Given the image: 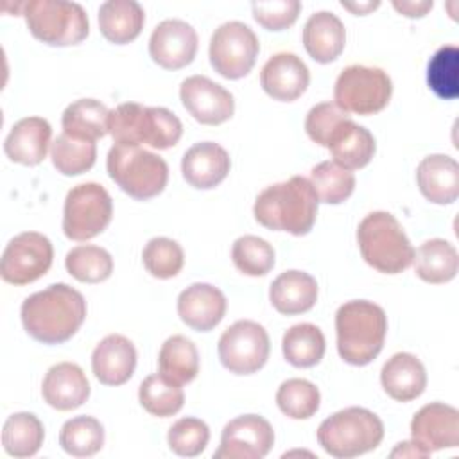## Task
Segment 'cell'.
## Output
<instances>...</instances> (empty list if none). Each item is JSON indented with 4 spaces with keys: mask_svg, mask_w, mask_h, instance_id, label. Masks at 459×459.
Returning <instances> with one entry per match:
<instances>
[{
    "mask_svg": "<svg viewBox=\"0 0 459 459\" xmlns=\"http://www.w3.org/2000/svg\"><path fill=\"white\" fill-rule=\"evenodd\" d=\"M25 332L38 342L61 344L68 341L86 319L84 296L66 283H54L27 296L22 303Z\"/></svg>",
    "mask_w": 459,
    "mask_h": 459,
    "instance_id": "cell-1",
    "label": "cell"
},
{
    "mask_svg": "<svg viewBox=\"0 0 459 459\" xmlns=\"http://www.w3.org/2000/svg\"><path fill=\"white\" fill-rule=\"evenodd\" d=\"M317 203L319 199L310 181L303 176H292L264 188L255 201L253 213L264 228L299 237L312 230Z\"/></svg>",
    "mask_w": 459,
    "mask_h": 459,
    "instance_id": "cell-2",
    "label": "cell"
},
{
    "mask_svg": "<svg viewBox=\"0 0 459 459\" xmlns=\"http://www.w3.org/2000/svg\"><path fill=\"white\" fill-rule=\"evenodd\" d=\"M335 332L341 359L351 366H366L384 348L387 316L373 301H346L335 314Z\"/></svg>",
    "mask_w": 459,
    "mask_h": 459,
    "instance_id": "cell-3",
    "label": "cell"
},
{
    "mask_svg": "<svg viewBox=\"0 0 459 459\" xmlns=\"http://www.w3.org/2000/svg\"><path fill=\"white\" fill-rule=\"evenodd\" d=\"M108 133L115 143H147L152 149H169L179 142L183 124L167 108L124 102L109 111Z\"/></svg>",
    "mask_w": 459,
    "mask_h": 459,
    "instance_id": "cell-4",
    "label": "cell"
},
{
    "mask_svg": "<svg viewBox=\"0 0 459 459\" xmlns=\"http://www.w3.org/2000/svg\"><path fill=\"white\" fill-rule=\"evenodd\" d=\"M357 242L366 264L378 273L398 274L412 264L414 247L389 212L368 213L357 228Z\"/></svg>",
    "mask_w": 459,
    "mask_h": 459,
    "instance_id": "cell-5",
    "label": "cell"
},
{
    "mask_svg": "<svg viewBox=\"0 0 459 459\" xmlns=\"http://www.w3.org/2000/svg\"><path fill=\"white\" fill-rule=\"evenodd\" d=\"M384 439L382 420L364 407H346L321 421L317 443L337 459H351L375 450Z\"/></svg>",
    "mask_w": 459,
    "mask_h": 459,
    "instance_id": "cell-6",
    "label": "cell"
},
{
    "mask_svg": "<svg viewBox=\"0 0 459 459\" xmlns=\"http://www.w3.org/2000/svg\"><path fill=\"white\" fill-rule=\"evenodd\" d=\"M106 167L117 186L138 201L156 197L169 181L167 161L140 145L115 143L108 152Z\"/></svg>",
    "mask_w": 459,
    "mask_h": 459,
    "instance_id": "cell-7",
    "label": "cell"
},
{
    "mask_svg": "<svg viewBox=\"0 0 459 459\" xmlns=\"http://www.w3.org/2000/svg\"><path fill=\"white\" fill-rule=\"evenodd\" d=\"M30 34L52 47L81 43L90 30L88 14L77 2L29 0L18 5Z\"/></svg>",
    "mask_w": 459,
    "mask_h": 459,
    "instance_id": "cell-8",
    "label": "cell"
},
{
    "mask_svg": "<svg viewBox=\"0 0 459 459\" xmlns=\"http://www.w3.org/2000/svg\"><path fill=\"white\" fill-rule=\"evenodd\" d=\"M393 93L391 77L378 66L350 65L333 86V100L346 113L373 115L382 111Z\"/></svg>",
    "mask_w": 459,
    "mask_h": 459,
    "instance_id": "cell-9",
    "label": "cell"
},
{
    "mask_svg": "<svg viewBox=\"0 0 459 459\" xmlns=\"http://www.w3.org/2000/svg\"><path fill=\"white\" fill-rule=\"evenodd\" d=\"M113 217V201L108 190L93 181L68 190L63 208V233L75 242H84L102 233Z\"/></svg>",
    "mask_w": 459,
    "mask_h": 459,
    "instance_id": "cell-10",
    "label": "cell"
},
{
    "mask_svg": "<svg viewBox=\"0 0 459 459\" xmlns=\"http://www.w3.org/2000/svg\"><path fill=\"white\" fill-rule=\"evenodd\" d=\"M260 43L253 29L242 22L219 25L210 38V63L226 79H240L256 63Z\"/></svg>",
    "mask_w": 459,
    "mask_h": 459,
    "instance_id": "cell-11",
    "label": "cell"
},
{
    "mask_svg": "<svg viewBox=\"0 0 459 459\" xmlns=\"http://www.w3.org/2000/svg\"><path fill=\"white\" fill-rule=\"evenodd\" d=\"M269 335L262 325L251 319L235 321L219 339L221 364L235 375H251L269 359Z\"/></svg>",
    "mask_w": 459,
    "mask_h": 459,
    "instance_id": "cell-12",
    "label": "cell"
},
{
    "mask_svg": "<svg viewBox=\"0 0 459 459\" xmlns=\"http://www.w3.org/2000/svg\"><path fill=\"white\" fill-rule=\"evenodd\" d=\"M50 240L38 231H23L9 240L2 253L0 276L13 285H27L41 278L52 265Z\"/></svg>",
    "mask_w": 459,
    "mask_h": 459,
    "instance_id": "cell-13",
    "label": "cell"
},
{
    "mask_svg": "<svg viewBox=\"0 0 459 459\" xmlns=\"http://www.w3.org/2000/svg\"><path fill=\"white\" fill-rule=\"evenodd\" d=\"M274 445L271 423L258 414H244L228 421L221 434L215 459H264Z\"/></svg>",
    "mask_w": 459,
    "mask_h": 459,
    "instance_id": "cell-14",
    "label": "cell"
},
{
    "mask_svg": "<svg viewBox=\"0 0 459 459\" xmlns=\"http://www.w3.org/2000/svg\"><path fill=\"white\" fill-rule=\"evenodd\" d=\"M412 443L425 454L459 445V411L443 402L423 405L411 421Z\"/></svg>",
    "mask_w": 459,
    "mask_h": 459,
    "instance_id": "cell-15",
    "label": "cell"
},
{
    "mask_svg": "<svg viewBox=\"0 0 459 459\" xmlns=\"http://www.w3.org/2000/svg\"><path fill=\"white\" fill-rule=\"evenodd\" d=\"M185 109L201 124L219 126L233 117V95L206 75H190L179 86Z\"/></svg>",
    "mask_w": 459,
    "mask_h": 459,
    "instance_id": "cell-16",
    "label": "cell"
},
{
    "mask_svg": "<svg viewBox=\"0 0 459 459\" xmlns=\"http://www.w3.org/2000/svg\"><path fill=\"white\" fill-rule=\"evenodd\" d=\"M197 52L195 29L178 18L158 23L149 38V54L165 70H179L190 65Z\"/></svg>",
    "mask_w": 459,
    "mask_h": 459,
    "instance_id": "cell-17",
    "label": "cell"
},
{
    "mask_svg": "<svg viewBox=\"0 0 459 459\" xmlns=\"http://www.w3.org/2000/svg\"><path fill=\"white\" fill-rule=\"evenodd\" d=\"M310 82L307 65L292 52H278L267 59L260 72L264 91L283 102H292L305 93Z\"/></svg>",
    "mask_w": 459,
    "mask_h": 459,
    "instance_id": "cell-18",
    "label": "cell"
},
{
    "mask_svg": "<svg viewBox=\"0 0 459 459\" xmlns=\"http://www.w3.org/2000/svg\"><path fill=\"white\" fill-rule=\"evenodd\" d=\"M231 167L230 154L215 142L194 143L181 160V172L186 183L199 190L215 188L226 179Z\"/></svg>",
    "mask_w": 459,
    "mask_h": 459,
    "instance_id": "cell-19",
    "label": "cell"
},
{
    "mask_svg": "<svg viewBox=\"0 0 459 459\" xmlns=\"http://www.w3.org/2000/svg\"><path fill=\"white\" fill-rule=\"evenodd\" d=\"M178 314L192 330L210 332L226 314V298L210 283H192L178 296Z\"/></svg>",
    "mask_w": 459,
    "mask_h": 459,
    "instance_id": "cell-20",
    "label": "cell"
},
{
    "mask_svg": "<svg viewBox=\"0 0 459 459\" xmlns=\"http://www.w3.org/2000/svg\"><path fill=\"white\" fill-rule=\"evenodd\" d=\"M136 368L134 344L120 335H106L91 353V369L95 378L104 385L126 384Z\"/></svg>",
    "mask_w": 459,
    "mask_h": 459,
    "instance_id": "cell-21",
    "label": "cell"
},
{
    "mask_svg": "<svg viewBox=\"0 0 459 459\" xmlns=\"http://www.w3.org/2000/svg\"><path fill=\"white\" fill-rule=\"evenodd\" d=\"M41 394L50 407L57 411H72L88 400L90 382L77 364L59 362L47 371L41 384Z\"/></svg>",
    "mask_w": 459,
    "mask_h": 459,
    "instance_id": "cell-22",
    "label": "cell"
},
{
    "mask_svg": "<svg viewBox=\"0 0 459 459\" xmlns=\"http://www.w3.org/2000/svg\"><path fill=\"white\" fill-rule=\"evenodd\" d=\"M52 127L41 117H25L18 120L4 142L7 158L22 165H38L45 160L50 145Z\"/></svg>",
    "mask_w": 459,
    "mask_h": 459,
    "instance_id": "cell-23",
    "label": "cell"
},
{
    "mask_svg": "<svg viewBox=\"0 0 459 459\" xmlns=\"http://www.w3.org/2000/svg\"><path fill=\"white\" fill-rule=\"evenodd\" d=\"M420 192L436 204H450L459 195V165L452 156L430 154L416 169Z\"/></svg>",
    "mask_w": 459,
    "mask_h": 459,
    "instance_id": "cell-24",
    "label": "cell"
},
{
    "mask_svg": "<svg viewBox=\"0 0 459 459\" xmlns=\"http://www.w3.org/2000/svg\"><path fill=\"white\" fill-rule=\"evenodd\" d=\"M303 45L314 61L332 63L344 50L346 29L333 13L317 11L303 27Z\"/></svg>",
    "mask_w": 459,
    "mask_h": 459,
    "instance_id": "cell-25",
    "label": "cell"
},
{
    "mask_svg": "<svg viewBox=\"0 0 459 459\" xmlns=\"http://www.w3.org/2000/svg\"><path fill=\"white\" fill-rule=\"evenodd\" d=\"M269 299L283 316L308 312L317 301V281L305 271H285L273 280L269 287Z\"/></svg>",
    "mask_w": 459,
    "mask_h": 459,
    "instance_id": "cell-26",
    "label": "cell"
},
{
    "mask_svg": "<svg viewBox=\"0 0 459 459\" xmlns=\"http://www.w3.org/2000/svg\"><path fill=\"white\" fill-rule=\"evenodd\" d=\"M380 382L384 391L398 402L418 398L427 387V373L418 357L412 353H394L382 366Z\"/></svg>",
    "mask_w": 459,
    "mask_h": 459,
    "instance_id": "cell-27",
    "label": "cell"
},
{
    "mask_svg": "<svg viewBox=\"0 0 459 459\" xmlns=\"http://www.w3.org/2000/svg\"><path fill=\"white\" fill-rule=\"evenodd\" d=\"M143 22L145 13L134 0H108L99 7V29L115 45H126L136 39L143 29Z\"/></svg>",
    "mask_w": 459,
    "mask_h": 459,
    "instance_id": "cell-28",
    "label": "cell"
},
{
    "mask_svg": "<svg viewBox=\"0 0 459 459\" xmlns=\"http://www.w3.org/2000/svg\"><path fill=\"white\" fill-rule=\"evenodd\" d=\"M375 147L373 134L364 126L355 124L351 118L339 126L328 145L333 161L348 170L366 167L375 154Z\"/></svg>",
    "mask_w": 459,
    "mask_h": 459,
    "instance_id": "cell-29",
    "label": "cell"
},
{
    "mask_svg": "<svg viewBox=\"0 0 459 459\" xmlns=\"http://www.w3.org/2000/svg\"><path fill=\"white\" fill-rule=\"evenodd\" d=\"M414 271L427 283H446L455 278L459 258L455 247L445 238H430L414 251Z\"/></svg>",
    "mask_w": 459,
    "mask_h": 459,
    "instance_id": "cell-30",
    "label": "cell"
},
{
    "mask_svg": "<svg viewBox=\"0 0 459 459\" xmlns=\"http://www.w3.org/2000/svg\"><path fill=\"white\" fill-rule=\"evenodd\" d=\"M108 117L109 109L100 100L79 99L63 111V133L77 140L95 142L108 133Z\"/></svg>",
    "mask_w": 459,
    "mask_h": 459,
    "instance_id": "cell-31",
    "label": "cell"
},
{
    "mask_svg": "<svg viewBox=\"0 0 459 459\" xmlns=\"http://www.w3.org/2000/svg\"><path fill=\"white\" fill-rule=\"evenodd\" d=\"M325 335L312 323H298L290 326L281 339L283 357L294 368H312L325 355Z\"/></svg>",
    "mask_w": 459,
    "mask_h": 459,
    "instance_id": "cell-32",
    "label": "cell"
},
{
    "mask_svg": "<svg viewBox=\"0 0 459 459\" xmlns=\"http://www.w3.org/2000/svg\"><path fill=\"white\" fill-rule=\"evenodd\" d=\"M43 423L32 412L11 414L2 429L4 450L13 457H32L43 445Z\"/></svg>",
    "mask_w": 459,
    "mask_h": 459,
    "instance_id": "cell-33",
    "label": "cell"
},
{
    "mask_svg": "<svg viewBox=\"0 0 459 459\" xmlns=\"http://www.w3.org/2000/svg\"><path fill=\"white\" fill-rule=\"evenodd\" d=\"M138 400L149 414L167 418L179 412L185 403V393L181 384L176 380L165 377L163 373H152L142 380Z\"/></svg>",
    "mask_w": 459,
    "mask_h": 459,
    "instance_id": "cell-34",
    "label": "cell"
},
{
    "mask_svg": "<svg viewBox=\"0 0 459 459\" xmlns=\"http://www.w3.org/2000/svg\"><path fill=\"white\" fill-rule=\"evenodd\" d=\"M160 373L178 384L192 382L199 373V353L195 344L185 335L169 337L158 355Z\"/></svg>",
    "mask_w": 459,
    "mask_h": 459,
    "instance_id": "cell-35",
    "label": "cell"
},
{
    "mask_svg": "<svg viewBox=\"0 0 459 459\" xmlns=\"http://www.w3.org/2000/svg\"><path fill=\"white\" fill-rule=\"evenodd\" d=\"M59 445L74 457H91L104 445V427L93 416H75L61 427Z\"/></svg>",
    "mask_w": 459,
    "mask_h": 459,
    "instance_id": "cell-36",
    "label": "cell"
},
{
    "mask_svg": "<svg viewBox=\"0 0 459 459\" xmlns=\"http://www.w3.org/2000/svg\"><path fill=\"white\" fill-rule=\"evenodd\" d=\"M65 265L66 271L82 283H100L113 273L111 255L104 247L93 244L72 247L66 253Z\"/></svg>",
    "mask_w": 459,
    "mask_h": 459,
    "instance_id": "cell-37",
    "label": "cell"
},
{
    "mask_svg": "<svg viewBox=\"0 0 459 459\" xmlns=\"http://www.w3.org/2000/svg\"><path fill=\"white\" fill-rule=\"evenodd\" d=\"M310 185L321 203L341 204L355 188V176L351 170L335 161H321L310 170Z\"/></svg>",
    "mask_w": 459,
    "mask_h": 459,
    "instance_id": "cell-38",
    "label": "cell"
},
{
    "mask_svg": "<svg viewBox=\"0 0 459 459\" xmlns=\"http://www.w3.org/2000/svg\"><path fill=\"white\" fill-rule=\"evenodd\" d=\"M429 88L445 100L459 95V50L455 45H445L434 52L427 65Z\"/></svg>",
    "mask_w": 459,
    "mask_h": 459,
    "instance_id": "cell-39",
    "label": "cell"
},
{
    "mask_svg": "<svg viewBox=\"0 0 459 459\" xmlns=\"http://www.w3.org/2000/svg\"><path fill=\"white\" fill-rule=\"evenodd\" d=\"M52 165L65 176H79L90 170L97 158L95 142L77 140L61 133L50 149Z\"/></svg>",
    "mask_w": 459,
    "mask_h": 459,
    "instance_id": "cell-40",
    "label": "cell"
},
{
    "mask_svg": "<svg viewBox=\"0 0 459 459\" xmlns=\"http://www.w3.org/2000/svg\"><path fill=\"white\" fill-rule=\"evenodd\" d=\"M319 389L305 378H289L276 391L280 411L292 420H307L319 409Z\"/></svg>",
    "mask_w": 459,
    "mask_h": 459,
    "instance_id": "cell-41",
    "label": "cell"
},
{
    "mask_svg": "<svg viewBox=\"0 0 459 459\" xmlns=\"http://www.w3.org/2000/svg\"><path fill=\"white\" fill-rule=\"evenodd\" d=\"M231 260L242 274L264 276L274 265V249L256 235H244L233 242Z\"/></svg>",
    "mask_w": 459,
    "mask_h": 459,
    "instance_id": "cell-42",
    "label": "cell"
},
{
    "mask_svg": "<svg viewBox=\"0 0 459 459\" xmlns=\"http://www.w3.org/2000/svg\"><path fill=\"white\" fill-rule=\"evenodd\" d=\"M142 260L147 273H151L154 278L167 280L183 269L185 255L176 240L167 237H154L145 244Z\"/></svg>",
    "mask_w": 459,
    "mask_h": 459,
    "instance_id": "cell-43",
    "label": "cell"
},
{
    "mask_svg": "<svg viewBox=\"0 0 459 459\" xmlns=\"http://www.w3.org/2000/svg\"><path fill=\"white\" fill-rule=\"evenodd\" d=\"M210 441V429L199 418H181L169 429L167 443L169 448L181 457L199 455Z\"/></svg>",
    "mask_w": 459,
    "mask_h": 459,
    "instance_id": "cell-44",
    "label": "cell"
},
{
    "mask_svg": "<svg viewBox=\"0 0 459 459\" xmlns=\"http://www.w3.org/2000/svg\"><path fill=\"white\" fill-rule=\"evenodd\" d=\"M348 118L350 115L344 109H341L335 102H319L307 113L305 131L312 142L328 149L332 136L335 134L339 126Z\"/></svg>",
    "mask_w": 459,
    "mask_h": 459,
    "instance_id": "cell-45",
    "label": "cell"
},
{
    "mask_svg": "<svg viewBox=\"0 0 459 459\" xmlns=\"http://www.w3.org/2000/svg\"><path fill=\"white\" fill-rule=\"evenodd\" d=\"M255 20L267 30H283L290 27L301 11L298 0H269L251 4Z\"/></svg>",
    "mask_w": 459,
    "mask_h": 459,
    "instance_id": "cell-46",
    "label": "cell"
},
{
    "mask_svg": "<svg viewBox=\"0 0 459 459\" xmlns=\"http://www.w3.org/2000/svg\"><path fill=\"white\" fill-rule=\"evenodd\" d=\"M432 5H434L432 0H418V2H414V0H402V2L394 0L393 2V7L398 13H402L403 16H407V18H421V16H425L432 9Z\"/></svg>",
    "mask_w": 459,
    "mask_h": 459,
    "instance_id": "cell-47",
    "label": "cell"
},
{
    "mask_svg": "<svg viewBox=\"0 0 459 459\" xmlns=\"http://www.w3.org/2000/svg\"><path fill=\"white\" fill-rule=\"evenodd\" d=\"M396 455H402V457H427L412 441L398 443V446L391 452V457H396Z\"/></svg>",
    "mask_w": 459,
    "mask_h": 459,
    "instance_id": "cell-48",
    "label": "cell"
},
{
    "mask_svg": "<svg viewBox=\"0 0 459 459\" xmlns=\"http://www.w3.org/2000/svg\"><path fill=\"white\" fill-rule=\"evenodd\" d=\"M342 7L353 11L355 14H366L371 9H377L380 5V2H368V4H348V2H341Z\"/></svg>",
    "mask_w": 459,
    "mask_h": 459,
    "instance_id": "cell-49",
    "label": "cell"
}]
</instances>
